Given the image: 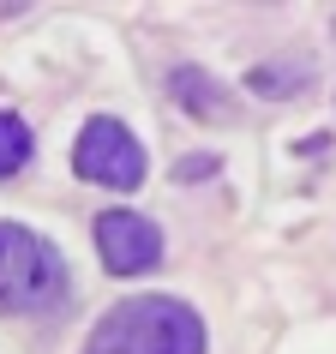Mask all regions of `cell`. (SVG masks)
Here are the masks:
<instances>
[{
    "label": "cell",
    "instance_id": "obj_1",
    "mask_svg": "<svg viewBox=\"0 0 336 354\" xmlns=\"http://www.w3.org/2000/svg\"><path fill=\"white\" fill-rule=\"evenodd\" d=\"M84 354H205V318L174 295H132L96 318Z\"/></svg>",
    "mask_w": 336,
    "mask_h": 354
},
{
    "label": "cell",
    "instance_id": "obj_2",
    "mask_svg": "<svg viewBox=\"0 0 336 354\" xmlns=\"http://www.w3.org/2000/svg\"><path fill=\"white\" fill-rule=\"evenodd\" d=\"M60 300H66L60 246H48L24 223H0V313H48Z\"/></svg>",
    "mask_w": 336,
    "mask_h": 354
},
{
    "label": "cell",
    "instance_id": "obj_3",
    "mask_svg": "<svg viewBox=\"0 0 336 354\" xmlns=\"http://www.w3.org/2000/svg\"><path fill=\"white\" fill-rule=\"evenodd\" d=\"M73 168H78V180L132 192L144 180V145H138V132L127 120L96 114V120H84V132H78V145H73Z\"/></svg>",
    "mask_w": 336,
    "mask_h": 354
},
{
    "label": "cell",
    "instance_id": "obj_4",
    "mask_svg": "<svg viewBox=\"0 0 336 354\" xmlns=\"http://www.w3.org/2000/svg\"><path fill=\"white\" fill-rule=\"evenodd\" d=\"M96 252L114 277H138L162 264V228L138 210H102L96 216Z\"/></svg>",
    "mask_w": 336,
    "mask_h": 354
},
{
    "label": "cell",
    "instance_id": "obj_5",
    "mask_svg": "<svg viewBox=\"0 0 336 354\" xmlns=\"http://www.w3.org/2000/svg\"><path fill=\"white\" fill-rule=\"evenodd\" d=\"M30 150H37L30 127H24L19 114H6V109H0V180H6V174H19V168L30 162Z\"/></svg>",
    "mask_w": 336,
    "mask_h": 354
}]
</instances>
